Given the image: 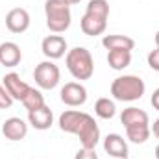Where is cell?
<instances>
[{
  "mask_svg": "<svg viewBox=\"0 0 159 159\" xmlns=\"http://www.w3.org/2000/svg\"><path fill=\"white\" fill-rule=\"evenodd\" d=\"M59 128L65 133L76 135L81 143V148L94 150L98 141H100V129H98L96 120L89 113H83V111L69 109V111L61 113L59 115Z\"/></svg>",
  "mask_w": 159,
  "mask_h": 159,
  "instance_id": "1",
  "label": "cell"
},
{
  "mask_svg": "<svg viewBox=\"0 0 159 159\" xmlns=\"http://www.w3.org/2000/svg\"><path fill=\"white\" fill-rule=\"evenodd\" d=\"M44 15H46V26L50 32L63 34L70 28L72 13H70V6L65 0H46Z\"/></svg>",
  "mask_w": 159,
  "mask_h": 159,
  "instance_id": "2",
  "label": "cell"
},
{
  "mask_svg": "<svg viewBox=\"0 0 159 159\" xmlns=\"http://www.w3.org/2000/svg\"><path fill=\"white\" fill-rule=\"evenodd\" d=\"M144 91H146L144 81L139 76H133V74L119 76V78L113 80V83H111V94L119 102H135V100H141L143 94H144Z\"/></svg>",
  "mask_w": 159,
  "mask_h": 159,
  "instance_id": "3",
  "label": "cell"
},
{
  "mask_svg": "<svg viewBox=\"0 0 159 159\" xmlns=\"http://www.w3.org/2000/svg\"><path fill=\"white\" fill-rule=\"evenodd\" d=\"M65 63H67V69L72 74V78L80 80V81L81 80H89L94 74L93 56L83 46H76V48L69 50L67 52V57H65Z\"/></svg>",
  "mask_w": 159,
  "mask_h": 159,
  "instance_id": "4",
  "label": "cell"
},
{
  "mask_svg": "<svg viewBox=\"0 0 159 159\" xmlns=\"http://www.w3.org/2000/svg\"><path fill=\"white\" fill-rule=\"evenodd\" d=\"M34 80H35V83L39 85L41 89L50 91V89L57 87V83H59V80H61L59 67H57L54 61H50V59L41 61L39 65L35 67V70H34Z\"/></svg>",
  "mask_w": 159,
  "mask_h": 159,
  "instance_id": "5",
  "label": "cell"
},
{
  "mask_svg": "<svg viewBox=\"0 0 159 159\" xmlns=\"http://www.w3.org/2000/svg\"><path fill=\"white\" fill-rule=\"evenodd\" d=\"M61 102L69 107H80L87 102V89L80 81H69L61 89Z\"/></svg>",
  "mask_w": 159,
  "mask_h": 159,
  "instance_id": "6",
  "label": "cell"
},
{
  "mask_svg": "<svg viewBox=\"0 0 159 159\" xmlns=\"http://www.w3.org/2000/svg\"><path fill=\"white\" fill-rule=\"evenodd\" d=\"M6 28L11 34H24L30 28V13L24 7H13L6 15Z\"/></svg>",
  "mask_w": 159,
  "mask_h": 159,
  "instance_id": "7",
  "label": "cell"
},
{
  "mask_svg": "<svg viewBox=\"0 0 159 159\" xmlns=\"http://www.w3.org/2000/svg\"><path fill=\"white\" fill-rule=\"evenodd\" d=\"M41 50H43V54L50 61L59 59L67 52V39L63 35H48V37H44L43 43H41Z\"/></svg>",
  "mask_w": 159,
  "mask_h": 159,
  "instance_id": "8",
  "label": "cell"
},
{
  "mask_svg": "<svg viewBox=\"0 0 159 159\" xmlns=\"http://www.w3.org/2000/svg\"><path fill=\"white\" fill-rule=\"evenodd\" d=\"M2 80H4L2 85L7 89V93L11 94V98H13V100H19V102H22L24 96H26V94L30 93V89H32L26 81L20 80V76H19L17 72H9V74H6Z\"/></svg>",
  "mask_w": 159,
  "mask_h": 159,
  "instance_id": "9",
  "label": "cell"
},
{
  "mask_svg": "<svg viewBox=\"0 0 159 159\" xmlns=\"http://www.w3.org/2000/svg\"><path fill=\"white\" fill-rule=\"evenodd\" d=\"M2 133L7 141H22L28 135V124L20 117H11L2 124Z\"/></svg>",
  "mask_w": 159,
  "mask_h": 159,
  "instance_id": "10",
  "label": "cell"
},
{
  "mask_svg": "<svg viewBox=\"0 0 159 159\" xmlns=\"http://www.w3.org/2000/svg\"><path fill=\"white\" fill-rule=\"evenodd\" d=\"M104 150L111 157L128 159V144H126V139L122 135H119V133H109L104 139Z\"/></svg>",
  "mask_w": 159,
  "mask_h": 159,
  "instance_id": "11",
  "label": "cell"
},
{
  "mask_svg": "<svg viewBox=\"0 0 159 159\" xmlns=\"http://www.w3.org/2000/svg\"><path fill=\"white\" fill-rule=\"evenodd\" d=\"M22 59L20 46L13 41H6L0 44V65L4 67H17Z\"/></svg>",
  "mask_w": 159,
  "mask_h": 159,
  "instance_id": "12",
  "label": "cell"
},
{
  "mask_svg": "<svg viewBox=\"0 0 159 159\" xmlns=\"http://www.w3.org/2000/svg\"><path fill=\"white\" fill-rule=\"evenodd\" d=\"M80 26H81V32L89 37H96V35H102L107 28V20L106 19H100V17H94V15H89L85 13L80 20Z\"/></svg>",
  "mask_w": 159,
  "mask_h": 159,
  "instance_id": "13",
  "label": "cell"
},
{
  "mask_svg": "<svg viewBox=\"0 0 159 159\" xmlns=\"http://www.w3.org/2000/svg\"><path fill=\"white\" fill-rule=\"evenodd\" d=\"M28 122H30L35 129L44 131V129H48V128L52 126V122H54V113H52V109L44 104L43 107L35 109V111H28Z\"/></svg>",
  "mask_w": 159,
  "mask_h": 159,
  "instance_id": "14",
  "label": "cell"
},
{
  "mask_svg": "<svg viewBox=\"0 0 159 159\" xmlns=\"http://www.w3.org/2000/svg\"><path fill=\"white\" fill-rule=\"evenodd\" d=\"M120 122L124 128H131V126H144L150 124L148 113L139 109V107H128L120 113Z\"/></svg>",
  "mask_w": 159,
  "mask_h": 159,
  "instance_id": "15",
  "label": "cell"
},
{
  "mask_svg": "<svg viewBox=\"0 0 159 159\" xmlns=\"http://www.w3.org/2000/svg\"><path fill=\"white\" fill-rule=\"evenodd\" d=\"M102 44L107 48V50H133L135 48V41L131 39V37H128V35H119V34H115V35H104V39H102Z\"/></svg>",
  "mask_w": 159,
  "mask_h": 159,
  "instance_id": "16",
  "label": "cell"
},
{
  "mask_svg": "<svg viewBox=\"0 0 159 159\" xmlns=\"http://www.w3.org/2000/svg\"><path fill=\"white\" fill-rule=\"evenodd\" d=\"M107 63L113 70H124L131 63L129 50H107Z\"/></svg>",
  "mask_w": 159,
  "mask_h": 159,
  "instance_id": "17",
  "label": "cell"
},
{
  "mask_svg": "<svg viewBox=\"0 0 159 159\" xmlns=\"http://www.w3.org/2000/svg\"><path fill=\"white\" fill-rule=\"evenodd\" d=\"M150 124H144V126H131V128H126V137L135 143V144H143L150 139Z\"/></svg>",
  "mask_w": 159,
  "mask_h": 159,
  "instance_id": "18",
  "label": "cell"
},
{
  "mask_svg": "<svg viewBox=\"0 0 159 159\" xmlns=\"http://www.w3.org/2000/svg\"><path fill=\"white\" fill-rule=\"evenodd\" d=\"M94 113L104 120L113 119L115 113H117V106H115V102L109 100V98H98L96 104H94Z\"/></svg>",
  "mask_w": 159,
  "mask_h": 159,
  "instance_id": "19",
  "label": "cell"
},
{
  "mask_svg": "<svg viewBox=\"0 0 159 159\" xmlns=\"http://www.w3.org/2000/svg\"><path fill=\"white\" fill-rule=\"evenodd\" d=\"M22 106L28 109V111H35V109H39L44 106V96H43V93H41L39 89H30V93L24 96V100H22Z\"/></svg>",
  "mask_w": 159,
  "mask_h": 159,
  "instance_id": "20",
  "label": "cell"
},
{
  "mask_svg": "<svg viewBox=\"0 0 159 159\" xmlns=\"http://www.w3.org/2000/svg\"><path fill=\"white\" fill-rule=\"evenodd\" d=\"M85 13L107 20V17H109V2H107V0H91V2L87 4Z\"/></svg>",
  "mask_w": 159,
  "mask_h": 159,
  "instance_id": "21",
  "label": "cell"
},
{
  "mask_svg": "<svg viewBox=\"0 0 159 159\" xmlns=\"http://www.w3.org/2000/svg\"><path fill=\"white\" fill-rule=\"evenodd\" d=\"M11 104H13L11 94L7 93V89L4 85H0V109H7V107H11Z\"/></svg>",
  "mask_w": 159,
  "mask_h": 159,
  "instance_id": "22",
  "label": "cell"
},
{
  "mask_svg": "<svg viewBox=\"0 0 159 159\" xmlns=\"http://www.w3.org/2000/svg\"><path fill=\"white\" fill-rule=\"evenodd\" d=\"M148 65H150V69L152 70H156V72H159V48H156V50H152L150 54H148Z\"/></svg>",
  "mask_w": 159,
  "mask_h": 159,
  "instance_id": "23",
  "label": "cell"
},
{
  "mask_svg": "<svg viewBox=\"0 0 159 159\" xmlns=\"http://www.w3.org/2000/svg\"><path fill=\"white\" fill-rule=\"evenodd\" d=\"M74 159H98L94 150H89V148H81L78 150V154L74 156Z\"/></svg>",
  "mask_w": 159,
  "mask_h": 159,
  "instance_id": "24",
  "label": "cell"
},
{
  "mask_svg": "<svg viewBox=\"0 0 159 159\" xmlns=\"http://www.w3.org/2000/svg\"><path fill=\"white\" fill-rule=\"evenodd\" d=\"M150 102H152L154 109H157V111H159V89H156V91H154V94H152Z\"/></svg>",
  "mask_w": 159,
  "mask_h": 159,
  "instance_id": "25",
  "label": "cell"
},
{
  "mask_svg": "<svg viewBox=\"0 0 159 159\" xmlns=\"http://www.w3.org/2000/svg\"><path fill=\"white\" fill-rule=\"evenodd\" d=\"M150 131H152V133H154V135H156V137L159 139V119L156 120V122H154V126L150 128Z\"/></svg>",
  "mask_w": 159,
  "mask_h": 159,
  "instance_id": "26",
  "label": "cell"
},
{
  "mask_svg": "<svg viewBox=\"0 0 159 159\" xmlns=\"http://www.w3.org/2000/svg\"><path fill=\"white\" fill-rule=\"evenodd\" d=\"M65 2H67V4H69V6H74V4H80V2H81V0H65Z\"/></svg>",
  "mask_w": 159,
  "mask_h": 159,
  "instance_id": "27",
  "label": "cell"
},
{
  "mask_svg": "<svg viewBox=\"0 0 159 159\" xmlns=\"http://www.w3.org/2000/svg\"><path fill=\"white\" fill-rule=\"evenodd\" d=\"M154 39H156V48H159V30H157V34H156Z\"/></svg>",
  "mask_w": 159,
  "mask_h": 159,
  "instance_id": "28",
  "label": "cell"
},
{
  "mask_svg": "<svg viewBox=\"0 0 159 159\" xmlns=\"http://www.w3.org/2000/svg\"><path fill=\"white\" fill-rule=\"evenodd\" d=\"M156 159H159V144L156 146Z\"/></svg>",
  "mask_w": 159,
  "mask_h": 159,
  "instance_id": "29",
  "label": "cell"
}]
</instances>
